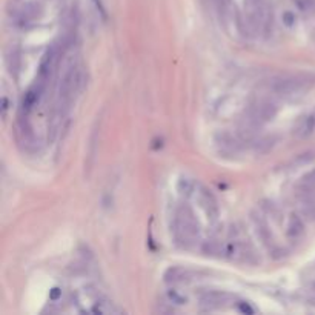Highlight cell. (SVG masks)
I'll return each mask as SVG.
<instances>
[{"instance_id":"1","label":"cell","mask_w":315,"mask_h":315,"mask_svg":"<svg viewBox=\"0 0 315 315\" xmlns=\"http://www.w3.org/2000/svg\"><path fill=\"white\" fill-rule=\"evenodd\" d=\"M174 236L182 244L191 243L198 236V225L189 209H180L174 220Z\"/></svg>"},{"instance_id":"2","label":"cell","mask_w":315,"mask_h":315,"mask_svg":"<svg viewBox=\"0 0 315 315\" xmlns=\"http://www.w3.org/2000/svg\"><path fill=\"white\" fill-rule=\"evenodd\" d=\"M306 81L308 79H300V77H290V79H285L282 81H277L275 85V91L278 94H295V92H300L301 89L306 88Z\"/></svg>"},{"instance_id":"3","label":"cell","mask_w":315,"mask_h":315,"mask_svg":"<svg viewBox=\"0 0 315 315\" xmlns=\"http://www.w3.org/2000/svg\"><path fill=\"white\" fill-rule=\"evenodd\" d=\"M226 300V295L225 294H220V292H209V294H205L200 300V306L202 309L205 311H214V309H218L223 306V303Z\"/></svg>"},{"instance_id":"4","label":"cell","mask_w":315,"mask_h":315,"mask_svg":"<svg viewBox=\"0 0 315 315\" xmlns=\"http://www.w3.org/2000/svg\"><path fill=\"white\" fill-rule=\"evenodd\" d=\"M91 312L94 314H119L122 312L117 306H114V303L106 298H96L92 303Z\"/></svg>"},{"instance_id":"5","label":"cell","mask_w":315,"mask_h":315,"mask_svg":"<svg viewBox=\"0 0 315 315\" xmlns=\"http://www.w3.org/2000/svg\"><path fill=\"white\" fill-rule=\"evenodd\" d=\"M200 203H202V208L205 209V212L209 217L211 218L217 217V203L214 200V197L205 189H202V192H200Z\"/></svg>"},{"instance_id":"6","label":"cell","mask_w":315,"mask_h":315,"mask_svg":"<svg viewBox=\"0 0 315 315\" xmlns=\"http://www.w3.org/2000/svg\"><path fill=\"white\" fill-rule=\"evenodd\" d=\"M303 231H305V225H303V221L300 217L297 215H292L289 220V226H288V236L292 237V238H298Z\"/></svg>"},{"instance_id":"7","label":"cell","mask_w":315,"mask_h":315,"mask_svg":"<svg viewBox=\"0 0 315 315\" xmlns=\"http://www.w3.org/2000/svg\"><path fill=\"white\" fill-rule=\"evenodd\" d=\"M314 130H315V117H306L305 122H303L301 126L298 128V135L308 137L309 134H312Z\"/></svg>"},{"instance_id":"8","label":"cell","mask_w":315,"mask_h":315,"mask_svg":"<svg viewBox=\"0 0 315 315\" xmlns=\"http://www.w3.org/2000/svg\"><path fill=\"white\" fill-rule=\"evenodd\" d=\"M301 186L308 191H315V169L301 179Z\"/></svg>"},{"instance_id":"9","label":"cell","mask_w":315,"mask_h":315,"mask_svg":"<svg viewBox=\"0 0 315 315\" xmlns=\"http://www.w3.org/2000/svg\"><path fill=\"white\" fill-rule=\"evenodd\" d=\"M3 106H2V112H3V117L6 115V109H8V100H6V97H3Z\"/></svg>"},{"instance_id":"10","label":"cell","mask_w":315,"mask_h":315,"mask_svg":"<svg viewBox=\"0 0 315 315\" xmlns=\"http://www.w3.org/2000/svg\"><path fill=\"white\" fill-rule=\"evenodd\" d=\"M241 311L243 312H254V309H251L248 305H244V303H243V306H241Z\"/></svg>"},{"instance_id":"11","label":"cell","mask_w":315,"mask_h":315,"mask_svg":"<svg viewBox=\"0 0 315 315\" xmlns=\"http://www.w3.org/2000/svg\"><path fill=\"white\" fill-rule=\"evenodd\" d=\"M94 3L97 5V8H99V9L102 11V13H103V6H102V2H100V0H94Z\"/></svg>"}]
</instances>
